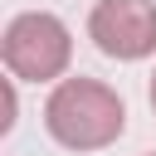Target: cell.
<instances>
[{
    "label": "cell",
    "mask_w": 156,
    "mask_h": 156,
    "mask_svg": "<svg viewBox=\"0 0 156 156\" xmlns=\"http://www.w3.org/2000/svg\"><path fill=\"white\" fill-rule=\"evenodd\" d=\"M44 127L68 151H98L122 136L127 107L122 98L98 78H63L44 102Z\"/></svg>",
    "instance_id": "obj_1"
},
{
    "label": "cell",
    "mask_w": 156,
    "mask_h": 156,
    "mask_svg": "<svg viewBox=\"0 0 156 156\" xmlns=\"http://www.w3.org/2000/svg\"><path fill=\"white\" fill-rule=\"evenodd\" d=\"M0 54H5V68H10L15 78H24V83H49V78H58V73L68 68V58H73V34H68V24H63L58 15H49V10H24V15L10 20Z\"/></svg>",
    "instance_id": "obj_2"
},
{
    "label": "cell",
    "mask_w": 156,
    "mask_h": 156,
    "mask_svg": "<svg viewBox=\"0 0 156 156\" xmlns=\"http://www.w3.org/2000/svg\"><path fill=\"white\" fill-rule=\"evenodd\" d=\"M88 34L107 58H146L156 49V5L151 0H98Z\"/></svg>",
    "instance_id": "obj_3"
},
{
    "label": "cell",
    "mask_w": 156,
    "mask_h": 156,
    "mask_svg": "<svg viewBox=\"0 0 156 156\" xmlns=\"http://www.w3.org/2000/svg\"><path fill=\"white\" fill-rule=\"evenodd\" d=\"M15 127V88L5 83V117H0V132H10Z\"/></svg>",
    "instance_id": "obj_4"
},
{
    "label": "cell",
    "mask_w": 156,
    "mask_h": 156,
    "mask_svg": "<svg viewBox=\"0 0 156 156\" xmlns=\"http://www.w3.org/2000/svg\"><path fill=\"white\" fill-rule=\"evenodd\" d=\"M151 112H156V73H151Z\"/></svg>",
    "instance_id": "obj_5"
},
{
    "label": "cell",
    "mask_w": 156,
    "mask_h": 156,
    "mask_svg": "<svg viewBox=\"0 0 156 156\" xmlns=\"http://www.w3.org/2000/svg\"><path fill=\"white\" fill-rule=\"evenodd\" d=\"M151 156H156V151H151Z\"/></svg>",
    "instance_id": "obj_6"
}]
</instances>
